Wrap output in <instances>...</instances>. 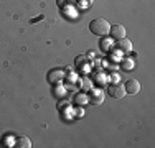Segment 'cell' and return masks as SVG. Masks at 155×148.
I'll return each instance as SVG.
<instances>
[{"mask_svg": "<svg viewBox=\"0 0 155 148\" xmlns=\"http://www.w3.org/2000/svg\"><path fill=\"white\" fill-rule=\"evenodd\" d=\"M89 30H91V33H94L97 36H106L110 30V25L106 18H96V20L91 21Z\"/></svg>", "mask_w": 155, "mask_h": 148, "instance_id": "1", "label": "cell"}, {"mask_svg": "<svg viewBox=\"0 0 155 148\" xmlns=\"http://www.w3.org/2000/svg\"><path fill=\"white\" fill-rule=\"evenodd\" d=\"M107 94L110 95V97H114V99H122L125 95V89H124V86L120 82H114V84H110V86L107 87Z\"/></svg>", "mask_w": 155, "mask_h": 148, "instance_id": "2", "label": "cell"}, {"mask_svg": "<svg viewBox=\"0 0 155 148\" xmlns=\"http://www.w3.org/2000/svg\"><path fill=\"white\" fill-rule=\"evenodd\" d=\"M87 99H89L94 105H101V104L104 102V92H102L101 89H91V94L87 95Z\"/></svg>", "mask_w": 155, "mask_h": 148, "instance_id": "3", "label": "cell"}, {"mask_svg": "<svg viewBox=\"0 0 155 148\" xmlns=\"http://www.w3.org/2000/svg\"><path fill=\"white\" fill-rule=\"evenodd\" d=\"M110 36H112V40H122L125 38V28L122 25H110V30H109Z\"/></svg>", "mask_w": 155, "mask_h": 148, "instance_id": "4", "label": "cell"}, {"mask_svg": "<svg viewBox=\"0 0 155 148\" xmlns=\"http://www.w3.org/2000/svg\"><path fill=\"white\" fill-rule=\"evenodd\" d=\"M125 94H139V91H140V82L137 79H129L127 82H125Z\"/></svg>", "mask_w": 155, "mask_h": 148, "instance_id": "5", "label": "cell"}, {"mask_svg": "<svg viewBox=\"0 0 155 148\" xmlns=\"http://www.w3.org/2000/svg\"><path fill=\"white\" fill-rule=\"evenodd\" d=\"M117 48H119L122 53H130L132 51V41L130 40H125V38L117 40Z\"/></svg>", "mask_w": 155, "mask_h": 148, "instance_id": "6", "label": "cell"}, {"mask_svg": "<svg viewBox=\"0 0 155 148\" xmlns=\"http://www.w3.org/2000/svg\"><path fill=\"white\" fill-rule=\"evenodd\" d=\"M63 76H64V72H63L61 69H54V71H51L48 74V81H50V82H60L63 79Z\"/></svg>", "mask_w": 155, "mask_h": 148, "instance_id": "7", "label": "cell"}, {"mask_svg": "<svg viewBox=\"0 0 155 148\" xmlns=\"http://www.w3.org/2000/svg\"><path fill=\"white\" fill-rule=\"evenodd\" d=\"M15 146L17 148H30L31 142H30V138H27V137H18V138L15 140Z\"/></svg>", "mask_w": 155, "mask_h": 148, "instance_id": "8", "label": "cell"}, {"mask_svg": "<svg viewBox=\"0 0 155 148\" xmlns=\"http://www.w3.org/2000/svg\"><path fill=\"white\" fill-rule=\"evenodd\" d=\"M74 101H76V104H81V105H84V104L89 101V99H87V95H86V94H78Z\"/></svg>", "mask_w": 155, "mask_h": 148, "instance_id": "9", "label": "cell"}, {"mask_svg": "<svg viewBox=\"0 0 155 148\" xmlns=\"http://www.w3.org/2000/svg\"><path fill=\"white\" fill-rule=\"evenodd\" d=\"M122 68L125 69V71H130V69L134 68V61H130V59H125V61L122 63Z\"/></svg>", "mask_w": 155, "mask_h": 148, "instance_id": "10", "label": "cell"}, {"mask_svg": "<svg viewBox=\"0 0 155 148\" xmlns=\"http://www.w3.org/2000/svg\"><path fill=\"white\" fill-rule=\"evenodd\" d=\"M101 48H102V51H109L110 50V41H109V40H106V38H102Z\"/></svg>", "mask_w": 155, "mask_h": 148, "instance_id": "11", "label": "cell"}, {"mask_svg": "<svg viewBox=\"0 0 155 148\" xmlns=\"http://www.w3.org/2000/svg\"><path fill=\"white\" fill-rule=\"evenodd\" d=\"M54 91H56V95H58V97H63V95H64V91H63L61 87H56Z\"/></svg>", "mask_w": 155, "mask_h": 148, "instance_id": "12", "label": "cell"}, {"mask_svg": "<svg viewBox=\"0 0 155 148\" xmlns=\"http://www.w3.org/2000/svg\"><path fill=\"white\" fill-rule=\"evenodd\" d=\"M89 87H91L89 81H84V89H89Z\"/></svg>", "mask_w": 155, "mask_h": 148, "instance_id": "13", "label": "cell"}, {"mask_svg": "<svg viewBox=\"0 0 155 148\" xmlns=\"http://www.w3.org/2000/svg\"><path fill=\"white\" fill-rule=\"evenodd\" d=\"M83 2H84V3H86V5H87V3H91V2H93V0H83Z\"/></svg>", "mask_w": 155, "mask_h": 148, "instance_id": "14", "label": "cell"}]
</instances>
